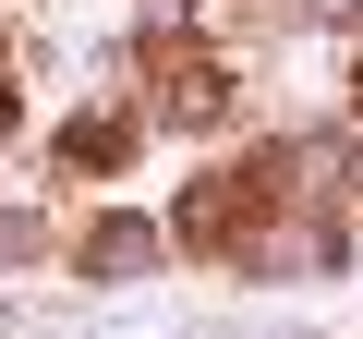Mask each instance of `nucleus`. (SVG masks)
Masks as SVG:
<instances>
[{
	"instance_id": "1",
	"label": "nucleus",
	"mask_w": 363,
	"mask_h": 339,
	"mask_svg": "<svg viewBox=\"0 0 363 339\" xmlns=\"http://www.w3.org/2000/svg\"><path fill=\"white\" fill-rule=\"evenodd\" d=\"M145 255H157V243H145V230H133V218H109V230H97V243H85V267H145Z\"/></svg>"
}]
</instances>
